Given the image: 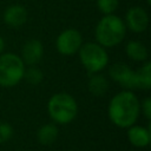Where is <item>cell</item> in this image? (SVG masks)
<instances>
[{"label":"cell","instance_id":"5bb4252c","mask_svg":"<svg viewBox=\"0 0 151 151\" xmlns=\"http://www.w3.org/2000/svg\"><path fill=\"white\" fill-rule=\"evenodd\" d=\"M134 87L147 91L151 88V63L144 61L138 70H134Z\"/></svg>","mask_w":151,"mask_h":151},{"label":"cell","instance_id":"277c9868","mask_svg":"<svg viewBox=\"0 0 151 151\" xmlns=\"http://www.w3.org/2000/svg\"><path fill=\"white\" fill-rule=\"evenodd\" d=\"M81 66L90 73H100L109 65V53L96 41L83 42L78 51Z\"/></svg>","mask_w":151,"mask_h":151},{"label":"cell","instance_id":"d6986e66","mask_svg":"<svg viewBox=\"0 0 151 151\" xmlns=\"http://www.w3.org/2000/svg\"><path fill=\"white\" fill-rule=\"evenodd\" d=\"M140 112L144 114V117L147 120L151 119V98L150 97H146L140 103Z\"/></svg>","mask_w":151,"mask_h":151},{"label":"cell","instance_id":"9a60e30c","mask_svg":"<svg viewBox=\"0 0 151 151\" xmlns=\"http://www.w3.org/2000/svg\"><path fill=\"white\" fill-rule=\"evenodd\" d=\"M59 129L54 123H47L41 125L37 131V139L42 145H51L58 138Z\"/></svg>","mask_w":151,"mask_h":151},{"label":"cell","instance_id":"44dd1931","mask_svg":"<svg viewBox=\"0 0 151 151\" xmlns=\"http://www.w3.org/2000/svg\"><path fill=\"white\" fill-rule=\"evenodd\" d=\"M146 1H147V5H151V1L150 0H146Z\"/></svg>","mask_w":151,"mask_h":151},{"label":"cell","instance_id":"4fadbf2b","mask_svg":"<svg viewBox=\"0 0 151 151\" xmlns=\"http://www.w3.org/2000/svg\"><path fill=\"white\" fill-rule=\"evenodd\" d=\"M125 53L130 60L136 63H144L149 58L147 47L138 40H130L125 45Z\"/></svg>","mask_w":151,"mask_h":151},{"label":"cell","instance_id":"6da1fadb","mask_svg":"<svg viewBox=\"0 0 151 151\" xmlns=\"http://www.w3.org/2000/svg\"><path fill=\"white\" fill-rule=\"evenodd\" d=\"M107 114L113 125L127 129L136 124L139 118L140 101L131 90H123L111 98L107 106Z\"/></svg>","mask_w":151,"mask_h":151},{"label":"cell","instance_id":"ffe728a7","mask_svg":"<svg viewBox=\"0 0 151 151\" xmlns=\"http://www.w3.org/2000/svg\"><path fill=\"white\" fill-rule=\"evenodd\" d=\"M4 48H5V41H4L2 37L0 35V54L4 52Z\"/></svg>","mask_w":151,"mask_h":151},{"label":"cell","instance_id":"3957f363","mask_svg":"<svg viewBox=\"0 0 151 151\" xmlns=\"http://www.w3.org/2000/svg\"><path fill=\"white\" fill-rule=\"evenodd\" d=\"M47 112L55 124H70L78 114V104L70 93L58 92L48 99Z\"/></svg>","mask_w":151,"mask_h":151},{"label":"cell","instance_id":"5b68a950","mask_svg":"<svg viewBox=\"0 0 151 151\" xmlns=\"http://www.w3.org/2000/svg\"><path fill=\"white\" fill-rule=\"evenodd\" d=\"M26 65L21 60L20 55L13 52L0 54V86L14 87L24 77Z\"/></svg>","mask_w":151,"mask_h":151},{"label":"cell","instance_id":"8992f818","mask_svg":"<svg viewBox=\"0 0 151 151\" xmlns=\"http://www.w3.org/2000/svg\"><path fill=\"white\" fill-rule=\"evenodd\" d=\"M83 35L76 28H66L55 39V48L61 55H73L78 53L83 45Z\"/></svg>","mask_w":151,"mask_h":151},{"label":"cell","instance_id":"7a4b0ae2","mask_svg":"<svg viewBox=\"0 0 151 151\" xmlns=\"http://www.w3.org/2000/svg\"><path fill=\"white\" fill-rule=\"evenodd\" d=\"M126 26L124 20L116 14L103 15L96 25V42L105 48H112L123 42L126 35Z\"/></svg>","mask_w":151,"mask_h":151},{"label":"cell","instance_id":"2e32d148","mask_svg":"<svg viewBox=\"0 0 151 151\" xmlns=\"http://www.w3.org/2000/svg\"><path fill=\"white\" fill-rule=\"evenodd\" d=\"M22 79L29 85H39L44 79V73L37 66H28L27 68H25Z\"/></svg>","mask_w":151,"mask_h":151},{"label":"cell","instance_id":"e0dca14e","mask_svg":"<svg viewBox=\"0 0 151 151\" xmlns=\"http://www.w3.org/2000/svg\"><path fill=\"white\" fill-rule=\"evenodd\" d=\"M97 7L103 15L107 14H114V12L118 9L119 0H96Z\"/></svg>","mask_w":151,"mask_h":151},{"label":"cell","instance_id":"52a82bcc","mask_svg":"<svg viewBox=\"0 0 151 151\" xmlns=\"http://www.w3.org/2000/svg\"><path fill=\"white\" fill-rule=\"evenodd\" d=\"M126 26V29L133 33H143L147 29L150 18L149 13L142 6H133L130 7L123 19Z\"/></svg>","mask_w":151,"mask_h":151},{"label":"cell","instance_id":"9c48e42d","mask_svg":"<svg viewBox=\"0 0 151 151\" xmlns=\"http://www.w3.org/2000/svg\"><path fill=\"white\" fill-rule=\"evenodd\" d=\"M44 57V46L38 39L27 40L21 47V60L25 65L35 66Z\"/></svg>","mask_w":151,"mask_h":151},{"label":"cell","instance_id":"ba28073f","mask_svg":"<svg viewBox=\"0 0 151 151\" xmlns=\"http://www.w3.org/2000/svg\"><path fill=\"white\" fill-rule=\"evenodd\" d=\"M110 78L124 90H136L134 87V70L123 63H114L109 67Z\"/></svg>","mask_w":151,"mask_h":151},{"label":"cell","instance_id":"ac0fdd59","mask_svg":"<svg viewBox=\"0 0 151 151\" xmlns=\"http://www.w3.org/2000/svg\"><path fill=\"white\" fill-rule=\"evenodd\" d=\"M12 137H13V127L6 122H0V144L8 142Z\"/></svg>","mask_w":151,"mask_h":151},{"label":"cell","instance_id":"30bf717a","mask_svg":"<svg viewBox=\"0 0 151 151\" xmlns=\"http://www.w3.org/2000/svg\"><path fill=\"white\" fill-rule=\"evenodd\" d=\"M2 19L7 26L18 28L26 24V21L28 19V13H27V9L25 6H22L20 4H13V5H9L8 7H6V9L4 11V14H2Z\"/></svg>","mask_w":151,"mask_h":151},{"label":"cell","instance_id":"8fae6325","mask_svg":"<svg viewBox=\"0 0 151 151\" xmlns=\"http://www.w3.org/2000/svg\"><path fill=\"white\" fill-rule=\"evenodd\" d=\"M127 139L130 144L134 147H146L151 142V132L149 127H144L140 125H131L127 127Z\"/></svg>","mask_w":151,"mask_h":151},{"label":"cell","instance_id":"7c38bea8","mask_svg":"<svg viewBox=\"0 0 151 151\" xmlns=\"http://www.w3.org/2000/svg\"><path fill=\"white\" fill-rule=\"evenodd\" d=\"M109 87H110V83L104 74L101 73L90 74L87 81V88L93 97H103L104 94L107 93Z\"/></svg>","mask_w":151,"mask_h":151}]
</instances>
